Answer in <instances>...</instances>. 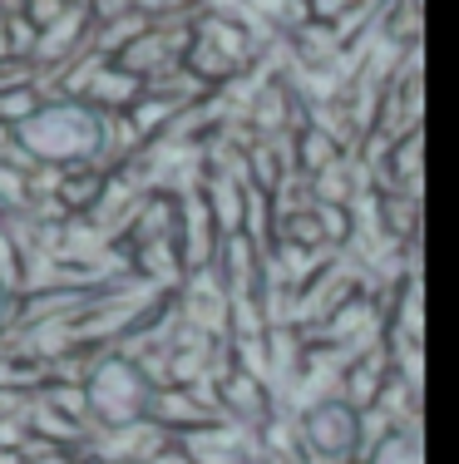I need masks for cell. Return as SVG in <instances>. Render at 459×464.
Segmentation results:
<instances>
[{"label":"cell","instance_id":"1","mask_svg":"<svg viewBox=\"0 0 459 464\" xmlns=\"http://www.w3.org/2000/svg\"><path fill=\"white\" fill-rule=\"evenodd\" d=\"M20 139H30V149L40 153V159H74V153H84L94 143V124L84 114H64V109H50V114H40L30 129H20Z\"/></svg>","mask_w":459,"mask_h":464},{"label":"cell","instance_id":"2","mask_svg":"<svg viewBox=\"0 0 459 464\" xmlns=\"http://www.w3.org/2000/svg\"><path fill=\"white\" fill-rule=\"evenodd\" d=\"M306 435H311V445L321 455H351L360 425H356L351 405H321V411L306 420Z\"/></svg>","mask_w":459,"mask_h":464}]
</instances>
